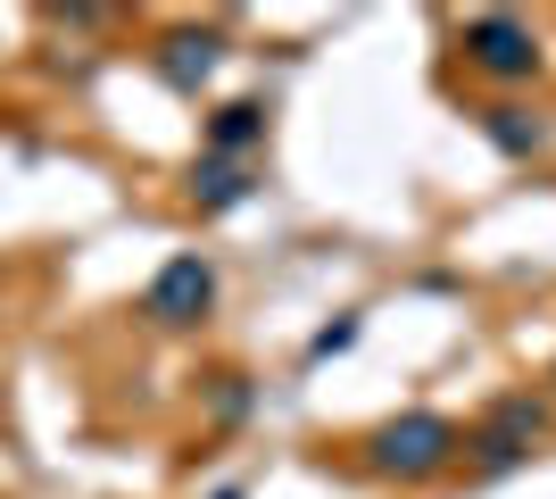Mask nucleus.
I'll return each mask as SVG.
<instances>
[{
	"mask_svg": "<svg viewBox=\"0 0 556 499\" xmlns=\"http://www.w3.org/2000/svg\"><path fill=\"white\" fill-rule=\"evenodd\" d=\"M448 450H457L448 416H407V425H382V441H374L391 475H432V466H448Z\"/></svg>",
	"mask_w": 556,
	"mask_h": 499,
	"instance_id": "f257e3e1",
	"label": "nucleus"
},
{
	"mask_svg": "<svg viewBox=\"0 0 556 499\" xmlns=\"http://www.w3.org/2000/svg\"><path fill=\"white\" fill-rule=\"evenodd\" d=\"M465 50H473L490 75H532V59H540L532 34H523L515 17H473V25H465Z\"/></svg>",
	"mask_w": 556,
	"mask_h": 499,
	"instance_id": "f03ea898",
	"label": "nucleus"
},
{
	"mask_svg": "<svg viewBox=\"0 0 556 499\" xmlns=\"http://www.w3.org/2000/svg\"><path fill=\"white\" fill-rule=\"evenodd\" d=\"M208 309V266L200 259H175L159 275V291H150V316H166V325H184V316Z\"/></svg>",
	"mask_w": 556,
	"mask_h": 499,
	"instance_id": "7ed1b4c3",
	"label": "nucleus"
},
{
	"mask_svg": "<svg viewBox=\"0 0 556 499\" xmlns=\"http://www.w3.org/2000/svg\"><path fill=\"white\" fill-rule=\"evenodd\" d=\"M166 50H175V59H166V75H175V84H200V75L216 67V42H208V34H200V42L184 34V42H166Z\"/></svg>",
	"mask_w": 556,
	"mask_h": 499,
	"instance_id": "20e7f679",
	"label": "nucleus"
},
{
	"mask_svg": "<svg viewBox=\"0 0 556 499\" xmlns=\"http://www.w3.org/2000/svg\"><path fill=\"white\" fill-rule=\"evenodd\" d=\"M250 134H257V109H225V117H216V142L225 150H241Z\"/></svg>",
	"mask_w": 556,
	"mask_h": 499,
	"instance_id": "39448f33",
	"label": "nucleus"
},
{
	"mask_svg": "<svg viewBox=\"0 0 556 499\" xmlns=\"http://www.w3.org/2000/svg\"><path fill=\"white\" fill-rule=\"evenodd\" d=\"M498 142H507V150H523V142H540V125H523L515 109H498Z\"/></svg>",
	"mask_w": 556,
	"mask_h": 499,
	"instance_id": "423d86ee",
	"label": "nucleus"
}]
</instances>
